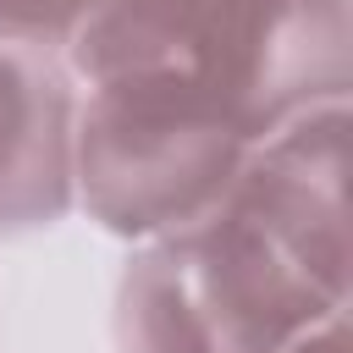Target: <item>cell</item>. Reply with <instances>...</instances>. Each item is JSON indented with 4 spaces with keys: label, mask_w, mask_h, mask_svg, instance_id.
<instances>
[{
    "label": "cell",
    "mask_w": 353,
    "mask_h": 353,
    "mask_svg": "<svg viewBox=\"0 0 353 353\" xmlns=\"http://www.w3.org/2000/svg\"><path fill=\"white\" fill-rule=\"evenodd\" d=\"M83 94L248 143L353 88V0H88L61 50Z\"/></svg>",
    "instance_id": "1"
},
{
    "label": "cell",
    "mask_w": 353,
    "mask_h": 353,
    "mask_svg": "<svg viewBox=\"0 0 353 353\" xmlns=\"http://www.w3.org/2000/svg\"><path fill=\"white\" fill-rule=\"evenodd\" d=\"M342 309L347 281L232 182L210 215L132 248L116 281V353H281Z\"/></svg>",
    "instance_id": "2"
},
{
    "label": "cell",
    "mask_w": 353,
    "mask_h": 353,
    "mask_svg": "<svg viewBox=\"0 0 353 353\" xmlns=\"http://www.w3.org/2000/svg\"><path fill=\"white\" fill-rule=\"evenodd\" d=\"M248 149H254L248 138L215 121L77 94V132H72L77 204L88 210L94 226L127 243H149L160 232L210 215L232 193Z\"/></svg>",
    "instance_id": "3"
},
{
    "label": "cell",
    "mask_w": 353,
    "mask_h": 353,
    "mask_svg": "<svg viewBox=\"0 0 353 353\" xmlns=\"http://www.w3.org/2000/svg\"><path fill=\"white\" fill-rule=\"evenodd\" d=\"M72 132L77 77L66 61L0 44V237H28L72 215Z\"/></svg>",
    "instance_id": "4"
},
{
    "label": "cell",
    "mask_w": 353,
    "mask_h": 353,
    "mask_svg": "<svg viewBox=\"0 0 353 353\" xmlns=\"http://www.w3.org/2000/svg\"><path fill=\"white\" fill-rule=\"evenodd\" d=\"M88 0H0V44L61 55L83 22Z\"/></svg>",
    "instance_id": "5"
},
{
    "label": "cell",
    "mask_w": 353,
    "mask_h": 353,
    "mask_svg": "<svg viewBox=\"0 0 353 353\" xmlns=\"http://www.w3.org/2000/svg\"><path fill=\"white\" fill-rule=\"evenodd\" d=\"M281 353H347V309L342 314H325L320 325H309L303 336H292Z\"/></svg>",
    "instance_id": "6"
}]
</instances>
